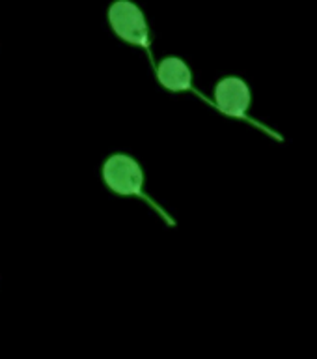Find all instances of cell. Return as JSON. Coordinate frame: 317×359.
Here are the masks:
<instances>
[{
	"mask_svg": "<svg viewBox=\"0 0 317 359\" xmlns=\"http://www.w3.org/2000/svg\"><path fill=\"white\" fill-rule=\"evenodd\" d=\"M101 178H103L106 189H111L114 195L139 196V198L148 202L150 206H153V210H157L174 226V221L168 217V213L162 212L161 206L144 193V170L133 156L112 154V156L106 157L103 168H101Z\"/></svg>",
	"mask_w": 317,
	"mask_h": 359,
	"instance_id": "6da1fadb",
	"label": "cell"
},
{
	"mask_svg": "<svg viewBox=\"0 0 317 359\" xmlns=\"http://www.w3.org/2000/svg\"><path fill=\"white\" fill-rule=\"evenodd\" d=\"M252 105V92L251 86L243 81L241 77H224L220 79L215 86V103L213 107L220 111L223 114L230 118H235V120H243V122L254 123L256 128H260L262 131L269 133L274 139H280L279 133H274L273 129L265 128L262 123H258L256 120H252L248 116V109Z\"/></svg>",
	"mask_w": 317,
	"mask_h": 359,
	"instance_id": "7a4b0ae2",
	"label": "cell"
},
{
	"mask_svg": "<svg viewBox=\"0 0 317 359\" xmlns=\"http://www.w3.org/2000/svg\"><path fill=\"white\" fill-rule=\"evenodd\" d=\"M108 22L118 38L150 50V30L144 13L131 0H116L108 8Z\"/></svg>",
	"mask_w": 317,
	"mask_h": 359,
	"instance_id": "3957f363",
	"label": "cell"
},
{
	"mask_svg": "<svg viewBox=\"0 0 317 359\" xmlns=\"http://www.w3.org/2000/svg\"><path fill=\"white\" fill-rule=\"evenodd\" d=\"M155 75L162 88L168 90V92H174V94H178V92H195V94L200 95L206 103L213 105L211 101L207 100V97H204V95L192 86V73H190L189 66L185 64V60H181L178 56H168V58L161 60V64H157Z\"/></svg>",
	"mask_w": 317,
	"mask_h": 359,
	"instance_id": "277c9868",
	"label": "cell"
}]
</instances>
